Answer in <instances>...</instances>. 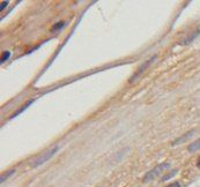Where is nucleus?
<instances>
[{"instance_id":"nucleus-1","label":"nucleus","mask_w":200,"mask_h":187,"mask_svg":"<svg viewBox=\"0 0 200 187\" xmlns=\"http://www.w3.org/2000/svg\"><path fill=\"white\" fill-rule=\"evenodd\" d=\"M59 145H53V147H51V148L49 149V150H46L45 153H43L41 155V156H38L37 158H35L33 162H31V166L33 168H37V166H39V165L44 164L45 162H48V160H50V158H52L53 156H54V154L58 153V150H59Z\"/></svg>"},{"instance_id":"nucleus-13","label":"nucleus","mask_w":200,"mask_h":187,"mask_svg":"<svg viewBox=\"0 0 200 187\" xmlns=\"http://www.w3.org/2000/svg\"><path fill=\"white\" fill-rule=\"evenodd\" d=\"M7 5H8V1H4V2H1V6H0V11H1V12L4 11Z\"/></svg>"},{"instance_id":"nucleus-7","label":"nucleus","mask_w":200,"mask_h":187,"mask_svg":"<svg viewBox=\"0 0 200 187\" xmlns=\"http://www.w3.org/2000/svg\"><path fill=\"white\" fill-rule=\"evenodd\" d=\"M15 173V170L13 169V170H8V171H6V172H4L3 175H1V177H0V183L3 184V183H5L6 180H7V178H9L11 176H13Z\"/></svg>"},{"instance_id":"nucleus-3","label":"nucleus","mask_w":200,"mask_h":187,"mask_svg":"<svg viewBox=\"0 0 200 187\" xmlns=\"http://www.w3.org/2000/svg\"><path fill=\"white\" fill-rule=\"evenodd\" d=\"M170 168V164L169 163H161V164L156 165L151 171L147 172L146 173V176L144 177V183H148V181H151V180H153L154 178H156V177L159 176L161 172H163L164 170H167V169Z\"/></svg>"},{"instance_id":"nucleus-5","label":"nucleus","mask_w":200,"mask_h":187,"mask_svg":"<svg viewBox=\"0 0 200 187\" xmlns=\"http://www.w3.org/2000/svg\"><path fill=\"white\" fill-rule=\"evenodd\" d=\"M34 101H35L34 98H33V99H29V101H27V102H26V103H24V104H23L22 106L20 107V109H18V110H16L15 112L13 113V115H11V117H9V119H14V118H15V117H18V116H19L20 113H22L23 111H26L27 109H28V107L30 106L31 104L34 103Z\"/></svg>"},{"instance_id":"nucleus-10","label":"nucleus","mask_w":200,"mask_h":187,"mask_svg":"<svg viewBox=\"0 0 200 187\" xmlns=\"http://www.w3.org/2000/svg\"><path fill=\"white\" fill-rule=\"evenodd\" d=\"M64 26H65V22H64V21H61V22H58V23H56V24H54V26H53V27L51 28V31L60 30L61 28H64Z\"/></svg>"},{"instance_id":"nucleus-11","label":"nucleus","mask_w":200,"mask_h":187,"mask_svg":"<svg viewBox=\"0 0 200 187\" xmlns=\"http://www.w3.org/2000/svg\"><path fill=\"white\" fill-rule=\"evenodd\" d=\"M176 172H177V170H174V171L171 172L170 175H168V176H166V177H163L162 180H167V179H169V178H171L172 176H175V175H176Z\"/></svg>"},{"instance_id":"nucleus-12","label":"nucleus","mask_w":200,"mask_h":187,"mask_svg":"<svg viewBox=\"0 0 200 187\" xmlns=\"http://www.w3.org/2000/svg\"><path fill=\"white\" fill-rule=\"evenodd\" d=\"M166 187H182V186H181V184L178 183V181H175V183L170 184V185H168V186H166Z\"/></svg>"},{"instance_id":"nucleus-8","label":"nucleus","mask_w":200,"mask_h":187,"mask_svg":"<svg viewBox=\"0 0 200 187\" xmlns=\"http://www.w3.org/2000/svg\"><path fill=\"white\" fill-rule=\"evenodd\" d=\"M192 133H193V130H191V132H189V133H187V134H185V135H184V136H183V138H181V139H179V140H176V141L172 142V145H177V143H178V145H179V143H181L182 141H184L185 139H189L190 136H191V134H192Z\"/></svg>"},{"instance_id":"nucleus-6","label":"nucleus","mask_w":200,"mask_h":187,"mask_svg":"<svg viewBox=\"0 0 200 187\" xmlns=\"http://www.w3.org/2000/svg\"><path fill=\"white\" fill-rule=\"evenodd\" d=\"M199 149H200V139H198L197 141L192 142V143L189 145V147H187V150H189L190 153H194V151L199 150Z\"/></svg>"},{"instance_id":"nucleus-14","label":"nucleus","mask_w":200,"mask_h":187,"mask_svg":"<svg viewBox=\"0 0 200 187\" xmlns=\"http://www.w3.org/2000/svg\"><path fill=\"white\" fill-rule=\"evenodd\" d=\"M197 166L200 169V157H199V160H198V162H197Z\"/></svg>"},{"instance_id":"nucleus-9","label":"nucleus","mask_w":200,"mask_h":187,"mask_svg":"<svg viewBox=\"0 0 200 187\" xmlns=\"http://www.w3.org/2000/svg\"><path fill=\"white\" fill-rule=\"evenodd\" d=\"M9 57H11V52H9V51H5V52H3V54H1V59H0V62H1V64L6 62Z\"/></svg>"},{"instance_id":"nucleus-4","label":"nucleus","mask_w":200,"mask_h":187,"mask_svg":"<svg viewBox=\"0 0 200 187\" xmlns=\"http://www.w3.org/2000/svg\"><path fill=\"white\" fill-rule=\"evenodd\" d=\"M199 35H200V26H198V28H197L196 30H193L187 37H185V38L182 41L181 44L182 45H187V44H190L191 42H193V41L196 39V37H198Z\"/></svg>"},{"instance_id":"nucleus-2","label":"nucleus","mask_w":200,"mask_h":187,"mask_svg":"<svg viewBox=\"0 0 200 187\" xmlns=\"http://www.w3.org/2000/svg\"><path fill=\"white\" fill-rule=\"evenodd\" d=\"M156 59V56H153V57L151 58V59H148V60H146L145 62H142L141 65H140V67L138 69H136V72L133 74L132 76L130 77V80H128V83H134L136 80H139L140 76L144 74L145 72H146V69H148V67L154 62V60Z\"/></svg>"}]
</instances>
